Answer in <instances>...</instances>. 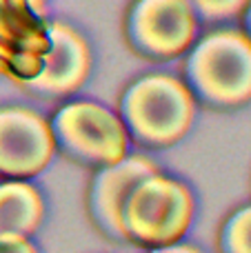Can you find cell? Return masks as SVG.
Returning <instances> with one entry per match:
<instances>
[{
    "label": "cell",
    "instance_id": "obj_12",
    "mask_svg": "<svg viewBox=\"0 0 251 253\" xmlns=\"http://www.w3.org/2000/svg\"><path fill=\"white\" fill-rule=\"evenodd\" d=\"M187 2L191 4L198 22H220L243 16L249 0H187Z\"/></svg>",
    "mask_w": 251,
    "mask_h": 253
},
{
    "label": "cell",
    "instance_id": "obj_1",
    "mask_svg": "<svg viewBox=\"0 0 251 253\" xmlns=\"http://www.w3.org/2000/svg\"><path fill=\"white\" fill-rule=\"evenodd\" d=\"M185 84L213 109H236L251 100V38L245 29H213L191 44Z\"/></svg>",
    "mask_w": 251,
    "mask_h": 253
},
{
    "label": "cell",
    "instance_id": "obj_5",
    "mask_svg": "<svg viewBox=\"0 0 251 253\" xmlns=\"http://www.w3.org/2000/svg\"><path fill=\"white\" fill-rule=\"evenodd\" d=\"M127 40L149 60H171L191 49L198 18L187 0H133L127 13Z\"/></svg>",
    "mask_w": 251,
    "mask_h": 253
},
{
    "label": "cell",
    "instance_id": "obj_9",
    "mask_svg": "<svg viewBox=\"0 0 251 253\" xmlns=\"http://www.w3.org/2000/svg\"><path fill=\"white\" fill-rule=\"evenodd\" d=\"M44 0H0V42L25 56L49 49Z\"/></svg>",
    "mask_w": 251,
    "mask_h": 253
},
{
    "label": "cell",
    "instance_id": "obj_11",
    "mask_svg": "<svg viewBox=\"0 0 251 253\" xmlns=\"http://www.w3.org/2000/svg\"><path fill=\"white\" fill-rule=\"evenodd\" d=\"M222 253H251V205L234 211L220 233Z\"/></svg>",
    "mask_w": 251,
    "mask_h": 253
},
{
    "label": "cell",
    "instance_id": "obj_8",
    "mask_svg": "<svg viewBox=\"0 0 251 253\" xmlns=\"http://www.w3.org/2000/svg\"><path fill=\"white\" fill-rule=\"evenodd\" d=\"M156 165L145 156H127L111 167H102L89 189V213L105 236L125 240L120 213L131 189L142 178L156 173Z\"/></svg>",
    "mask_w": 251,
    "mask_h": 253
},
{
    "label": "cell",
    "instance_id": "obj_13",
    "mask_svg": "<svg viewBox=\"0 0 251 253\" xmlns=\"http://www.w3.org/2000/svg\"><path fill=\"white\" fill-rule=\"evenodd\" d=\"M0 253H38V249L25 236H0Z\"/></svg>",
    "mask_w": 251,
    "mask_h": 253
},
{
    "label": "cell",
    "instance_id": "obj_7",
    "mask_svg": "<svg viewBox=\"0 0 251 253\" xmlns=\"http://www.w3.org/2000/svg\"><path fill=\"white\" fill-rule=\"evenodd\" d=\"M49 49L42 56V69L25 89L42 96H69L78 91L91 69V51L83 34L71 25L53 20L47 25Z\"/></svg>",
    "mask_w": 251,
    "mask_h": 253
},
{
    "label": "cell",
    "instance_id": "obj_3",
    "mask_svg": "<svg viewBox=\"0 0 251 253\" xmlns=\"http://www.w3.org/2000/svg\"><path fill=\"white\" fill-rule=\"evenodd\" d=\"M194 218V196L189 187L160 171L142 178L127 196L120 213L125 240L158 249L182 240Z\"/></svg>",
    "mask_w": 251,
    "mask_h": 253
},
{
    "label": "cell",
    "instance_id": "obj_10",
    "mask_svg": "<svg viewBox=\"0 0 251 253\" xmlns=\"http://www.w3.org/2000/svg\"><path fill=\"white\" fill-rule=\"evenodd\" d=\"M44 220V200L27 180L0 182V236H25L38 231Z\"/></svg>",
    "mask_w": 251,
    "mask_h": 253
},
{
    "label": "cell",
    "instance_id": "obj_6",
    "mask_svg": "<svg viewBox=\"0 0 251 253\" xmlns=\"http://www.w3.org/2000/svg\"><path fill=\"white\" fill-rule=\"evenodd\" d=\"M56 153L51 125L27 107H0V178L29 180Z\"/></svg>",
    "mask_w": 251,
    "mask_h": 253
},
{
    "label": "cell",
    "instance_id": "obj_2",
    "mask_svg": "<svg viewBox=\"0 0 251 253\" xmlns=\"http://www.w3.org/2000/svg\"><path fill=\"white\" fill-rule=\"evenodd\" d=\"M120 120L129 138L149 149L171 147L194 125L196 98L182 78L154 71L127 87Z\"/></svg>",
    "mask_w": 251,
    "mask_h": 253
},
{
    "label": "cell",
    "instance_id": "obj_14",
    "mask_svg": "<svg viewBox=\"0 0 251 253\" xmlns=\"http://www.w3.org/2000/svg\"><path fill=\"white\" fill-rule=\"evenodd\" d=\"M149 253H203L198 247L185 245V242H176L169 247H158V249H149Z\"/></svg>",
    "mask_w": 251,
    "mask_h": 253
},
{
    "label": "cell",
    "instance_id": "obj_15",
    "mask_svg": "<svg viewBox=\"0 0 251 253\" xmlns=\"http://www.w3.org/2000/svg\"><path fill=\"white\" fill-rule=\"evenodd\" d=\"M243 18H245V31H247V36H249V38H251V0H249L247 9H245Z\"/></svg>",
    "mask_w": 251,
    "mask_h": 253
},
{
    "label": "cell",
    "instance_id": "obj_4",
    "mask_svg": "<svg viewBox=\"0 0 251 253\" xmlns=\"http://www.w3.org/2000/svg\"><path fill=\"white\" fill-rule=\"evenodd\" d=\"M56 147L87 167H111L129 156V133L111 109L91 100H74L51 118Z\"/></svg>",
    "mask_w": 251,
    "mask_h": 253
}]
</instances>
